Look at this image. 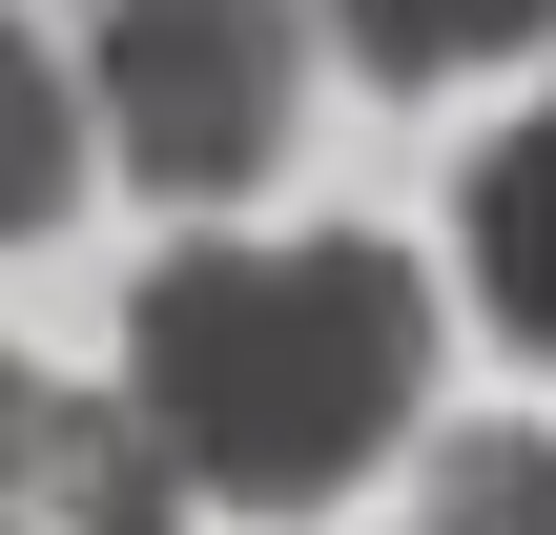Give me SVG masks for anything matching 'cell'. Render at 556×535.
<instances>
[{"mask_svg":"<svg viewBox=\"0 0 556 535\" xmlns=\"http://www.w3.org/2000/svg\"><path fill=\"white\" fill-rule=\"evenodd\" d=\"M330 41H351L371 82H475V62L556 41V0H330Z\"/></svg>","mask_w":556,"mask_h":535,"instance_id":"cell-5","label":"cell"},{"mask_svg":"<svg viewBox=\"0 0 556 535\" xmlns=\"http://www.w3.org/2000/svg\"><path fill=\"white\" fill-rule=\"evenodd\" d=\"M0 495H41L62 535H186V454L124 392H62V371L0 351Z\"/></svg>","mask_w":556,"mask_h":535,"instance_id":"cell-3","label":"cell"},{"mask_svg":"<svg viewBox=\"0 0 556 535\" xmlns=\"http://www.w3.org/2000/svg\"><path fill=\"white\" fill-rule=\"evenodd\" d=\"M289 82H309V21L289 0H103L83 21V124L165 206H227L289 144Z\"/></svg>","mask_w":556,"mask_h":535,"instance_id":"cell-2","label":"cell"},{"mask_svg":"<svg viewBox=\"0 0 556 535\" xmlns=\"http://www.w3.org/2000/svg\"><path fill=\"white\" fill-rule=\"evenodd\" d=\"M413 535H556V433H454Z\"/></svg>","mask_w":556,"mask_h":535,"instance_id":"cell-7","label":"cell"},{"mask_svg":"<svg viewBox=\"0 0 556 535\" xmlns=\"http://www.w3.org/2000/svg\"><path fill=\"white\" fill-rule=\"evenodd\" d=\"M62 186H83V82H62V41L0 21V247L62 227Z\"/></svg>","mask_w":556,"mask_h":535,"instance_id":"cell-6","label":"cell"},{"mask_svg":"<svg viewBox=\"0 0 556 535\" xmlns=\"http://www.w3.org/2000/svg\"><path fill=\"white\" fill-rule=\"evenodd\" d=\"M433 392V289L351 227L309 247H165L124 289V412L186 454V495L309 515L392 454V412Z\"/></svg>","mask_w":556,"mask_h":535,"instance_id":"cell-1","label":"cell"},{"mask_svg":"<svg viewBox=\"0 0 556 535\" xmlns=\"http://www.w3.org/2000/svg\"><path fill=\"white\" fill-rule=\"evenodd\" d=\"M454 247H475V289H495V330L556 351V103L475 165V206H454Z\"/></svg>","mask_w":556,"mask_h":535,"instance_id":"cell-4","label":"cell"}]
</instances>
